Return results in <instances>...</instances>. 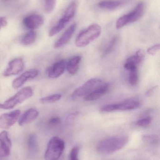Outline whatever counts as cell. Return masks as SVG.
I'll list each match as a JSON object with an SVG mask.
<instances>
[{
  "instance_id": "cell-30",
  "label": "cell",
  "mask_w": 160,
  "mask_h": 160,
  "mask_svg": "<svg viewBox=\"0 0 160 160\" xmlns=\"http://www.w3.org/2000/svg\"><path fill=\"white\" fill-rule=\"evenodd\" d=\"M116 111L115 104H110L105 105L101 108V111L105 112H110Z\"/></svg>"
},
{
  "instance_id": "cell-5",
  "label": "cell",
  "mask_w": 160,
  "mask_h": 160,
  "mask_svg": "<svg viewBox=\"0 0 160 160\" xmlns=\"http://www.w3.org/2000/svg\"><path fill=\"white\" fill-rule=\"evenodd\" d=\"M144 9V3L142 2H140L134 10L128 14L120 17L117 20L116 24V29H121L127 24L133 23L140 19L143 15Z\"/></svg>"
},
{
  "instance_id": "cell-3",
  "label": "cell",
  "mask_w": 160,
  "mask_h": 160,
  "mask_svg": "<svg viewBox=\"0 0 160 160\" xmlns=\"http://www.w3.org/2000/svg\"><path fill=\"white\" fill-rule=\"evenodd\" d=\"M65 148V143L59 137L54 136L49 141L45 154V160H58Z\"/></svg>"
},
{
  "instance_id": "cell-6",
  "label": "cell",
  "mask_w": 160,
  "mask_h": 160,
  "mask_svg": "<svg viewBox=\"0 0 160 160\" xmlns=\"http://www.w3.org/2000/svg\"><path fill=\"white\" fill-rule=\"evenodd\" d=\"M77 2L76 1L71 2L66 9L63 17L60 19L56 25L50 31L49 36L53 37L60 32L65 28L67 23L74 17L77 9Z\"/></svg>"
},
{
  "instance_id": "cell-21",
  "label": "cell",
  "mask_w": 160,
  "mask_h": 160,
  "mask_svg": "<svg viewBox=\"0 0 160 160\" xmlns=\"http://www.w3.org/2000/svg\"><path fill=\"white\" fill-rule=\"evenodd\" d=\"M37 37V34L34 31H30L22 39V43L24 46H29L34 43Z\"/></svg>"
},
{
  "instance_id": "cell-25",
  "label": "cell",
  "mask_w": 160,
  "mask_h": 160,
  "mask_svg": "<svg viewBox=\"0 0 160 160\" xmlns=\"http://www.w3.org/2000/svg\"><path fill=\"white\" fill-rule=\"evenodd\" d=\"M139 81L138 70L130 71L128 81L130 84L132 86H135L138 84Z\"/></svg>"
},
{
  "instance_id": "cell-10",
  "label": "cell",
  "mask_w": 160,
  "mask_h": 160,
  "mask_svg": "<svg viewBox=\"0 0 160 160\" xmlns=\"http://www.w3.org/2000/svg\"><path fill=\"white\" fill-rule=\"evenodd\" d=\"M44 19L38 14H32L24 18L23 23L25 27L31 30L38 29L44 24Z\"/></svg>"
},
{
  "instance_id": "cell-14",
  "label": "cell",
  "mask_w": 160,
  "mask_h": 160,
  "mask_svg": "<svg viewBox=\"0 0 160 160\" xmlns=\"http://www.w3.org/2000/svg\"><path fill=\"white\" fill-rule=\"evenodd\" d=\"M77 23H73L65 32L60 38L55 42L54 47L55 48H59L68 43L77 28Z\"/></svg>"
},
{
  "instance_id": "cell-29",
  "label": "cell",
  "mask_w": 160,
  "mask_h": 160,
  "mask_svg": "<svg viewBox=\"0 0 160 160\" xmlns=\"http://www.w3.org/2000/svg\"><path fill=\"white\" fill-rule=\"evenodd\" d=\"M160 48V45L157 44L147 49V52L150 55H155L159 51Z\"/></svg>"
},
{
  "instance_id": "cell-13",
  "label": "cell",
  "mask_w": 160,
  "mask_h": 160,
  "mask_svg": "<svg viewBox=\"0 0 160 160\" xmlns=\"http://www.w3.org/2000/svg\"><path fill=\"white\" fill-rule=\"evenodd\" d=\"M66 67V62L61 60L55 63L48 70V76L51 78H57L65 72Z\"/></svg>"
},
{
  "instance_id": "cell-9",
  "label": "cell",
  "mask_w": 160,
  "mask_h": 160,
  "mask_svg": "<svg viewBox=\"0 0 160 160\" xmlns=\"http://www.w3.org/2000/svg\"><path fill=\"white\" fill-rule=\"evenodd\" d=\"M24 68V64L21 58H16L8 63L3 75L4 77L15 76L21 72Z\"/></svg>"
},
{
  "instance_id": "cell-35",
  "label": "cell",
  "mask_w": 160,
  "mask_h": 160,
  "mask_svg": "<svg viewBox=\"0 0 160 160\" xmlns=\"http://www.w3.org/2000/svg\"><path fill=\"white\" fill-rule=\"evenodd\" d=\"M157 88V86H156L152 87V88H150V89L147 92L146 96H147V97L151 96V95L156 91Z\"/></svg>"
},
{
  "instance_id": "cell-26",
  "label": "cell",
  "mask_w": 160,
  "mask_h": 160,
  "mask_svg": "<svg viewBox=\"0 0 160 160\" xmlns=\"http://www.w3.org/2000/svg\"><path fill=\"white\" fill-rule=\"evenodd\" d=\"M56 0H45V10L47 13H50L54 10Z\"/></svg>"
},
{
  "instance_id": "cell-17",
  "label": "cell",
  "mask_w": 160,
  "mask_h": 160,
  "mask_svg": "<svg viewBox=\"0 0 160 160\" xmlns=\"http://www.w3.org/2000/svg\"><path fill=\"white\" fill-rule=\"evenodd\" d=\"M109 88V84L104 82L98 88L86 96L84 98L85 100L86 101H92L99 99L108 92Z\"/></svg>"
},
{
  "instance_id": "cell-16",
  "label": "cell",
  "mask_w": 160,
  "mask_h": 160,
  "mask_svg": "<svg viewBox=\"0 0 160 160\" xmlns=\"http://www.w3.org/2000/svg\"><path fill=\"white\" fill-rule=\"evenodd\" d=\"M128 0H104L99 2L98 6L102 9L112 10L126 4Z\"/></svg>"
},
{
  "instance_id": "cell-8",
  "label": "cell",
  "mask_w": 160,
  "mask_h": 160,
  "mask_svg": "<svg viewBox=\"0 0 160 160\" xmlns=\"http://www.w3.org/2000/svg\"><path fill=\"white\" fill-rule=\"evenodd\" d=\"M21 111L17 110L8 113L3 114L0 116V128L8 129L18 121Z\"/></svg>"
},
{
  "instance_id": "cell-31",
  "label": "cell",
  "mask_w": 160,
  "mask_h": 160,
  "mask_svg": "<svg viewBox=\"0 0 160 160\" xmlns=\"http://www.w3.org/2000/svg\"><path fill=\"white\" fill-rule=\"evenodd\" d=\"M78 115H79V112H76L71 113L67 118V122H69V123L73 122V121H74L77 118Z\"/></svg>"
},
{
  "instance_id": "cell-27",
  "label": "cell",
  "mask_w": 160,
  "mask_h": 160,
  "mask_svg": "<svg viewBox=\"0 0 160 160\" xmlns=\"http://www.w3.org/2000/svg\"><path fill=\"white\" fill-rule=\"evenodd\" d=\"M152 118L150 117H146L142 118L138 120L137 122V125L140 127H145L148 126L151 124Z\"/></svg>"
},
{
  "instance_id": "cell-15",
  "label": "cell",
  "mask_w": 160,
  "mask_h": 160,
  "mask_svg": "<svg viewBox=\"0 0 160 160\" xmlns=\"http://www.w3.org/2000/svg\"><path fill=\"white\" fill-rule=\"evenodd\" d=\"M141 102L136 98L128 99L123 102L115 104L116 111H129L135 110L139 108Z\"/></svg>"
},
{
  "instance_id": "cell-4",
  "label": "cell",
  "mask_w": 160,
  "mask_h": 160,
  "mask_svg": "<svg viewBox=\"0 0 160 160\" xmlns=\"http://www.w3.org/2000/svg\"><path fill=\"white\" fill-rule=\"evenodd\" d=\"M33 95V91L30 87L22 88L13 97L7 100L3 103H0V109L9 110L13 109L16 105L31 98Z\"/></svg>"
},
{
  "instance_id": "cell-34",
  "label": "cell",
  "mask_w": 160,
  "mask_h": 160,
  "mask_svg": "<svg viewBox=\"0 0 160 160\" xmlns=\"http://www.w3.org/2000/svg\"><path fill=\"white\" fill-rule=\"evenodd\" d=\"M8 22L6 18L5 17L0 18V30L2 28L6 27L7 25Z\"/></svg>"
},
{
  "instance_id": "cell-12",
  "label": "cell",
  "mask_w": 160,
  "mask_h": 160,
  "mask_svg": "<svg viewBox=\"0 0 160 160\" xmlns=\"http://www.w3.org/2000/svg\"><path fill=\"white\" fill-rule=\"evenodd\" d=\"M38 74L39 71L37 69H31L26 71L13 81L12 87L14 88H18L22 86L28 80L33 79L35 78Z\"/></svg>"
},
{
  "instance_id": "cell-33",
  "label": "cell",
  "mask_w": 160,
  "mask_h": 160,
  "mask_svg": "<svg viewBox=\"0 0 160 160\" xmlns=\"http://www.w3.org/2000/svg\"><path fill=\"white\" fill-rule=\"evenodd\" d=\"M61 122V120L59 117H53L49 119V123L51 126H56Z\"/></svg>"
},
{
  "instance_id": "cell-36",
  "label": "cell",
  "mask_w": 160,
  "mask_h": 160,
  "mask_svg": "<svg viewBox=\"0 0 160 160\" xmlns=\"http://www.w3.org/2000/svg\"><path fill=\"white\" fill-rule=\"evenodd\" d=\"M4 1H8V0H4Z\"/></svg>"
},
{
  "instance_id": "cell-23",
  "label": "cell",
  "mask_w": 160,
  "mask_h": 160,
  "mask_svg": "<svg viewBox=\"0 0 160 160\" xmlns=\"http://www.w3.org/2000/svg\"><path fill=\"white\" fill-rule=\"evenodd\" d=\"M62 98L61 94H54L40 99V102L42 103H53L59 100Z\"/></svg>"
},
{
  "instance_id": "cell-32",
  "label": "cell",
  "mask_w": 160,
  "mask_h": 160,
  "mask_svg": "<svg viewBox=\"0 0 160 160\" xmlns=\"http://www.w3.org/2000/svg\"><path fill=\"white\" fill-rule=\"evenodd\" d=\"M143 140L145 142L149 143L155 142L157 141V138L154 135H146L143 138Z\"/></svg>"
},
{
  "instance_id": "cell-18",
  "label": "cell",
  "mask_w": 160,
  "mask_h": 160,
  "mask_svg": "<svg viewBox=\"0 0 160 160\" xmlns=\"http://www.w3.org/2000/svg\"><path fill=\"white\" fill-rule=\"evenodd\" d=\"M39 114V112L35 109L31 108L27 110L19 118V125L23 126L31 123L37 118Z\"/></svg>"
},
{
  "instance_id": "cell-1",
  "label": "cell",
  "mask_w": 160,
  "mask_h": 160,
  "mask_svg": "<svg viewBox=\"0 0 160 160\" xmlns=\"http://www.w3.org/2000/svg\"><path fill=\"white\" fill-rule=\"evenodd\" d=\"M128 142V138L126 136H114L106 138L98 145L97 150L102 154H112L123 148Z\"/></svg>"
},
{
  "instance_id": "cell-7",
  "label": "cell",
  "mask_w": 160,
  "mask_h": 160,
  "mask_svg": "<svg viewBox=\"0 0 160 160\" xmlns=\"http://www.w3.org/2000/svg\"><path fill=\"white\" fill-rule=\"evenodd\" d=\"M103 83L102 80L98 78L91 79L80 87L77 88L72 93L71 98L74 100L82 98H85L90 93L98 88Z\"/></svg>"
},
{
  "instance_id": "cell-20",
  "label": "cell",
  "mask_w": 160,
  "mask_h": 160,
  "mask_svg": "<svg viewBox=\"0 0 160 160\" xmlns=\"http://www.w3.org/2000/svg\"><path fill=\"white\" fill-rule=\"evenodd\" d=\"M144 56L143 51L140 50L136 52L135 55H132L128 58L127 60L126 61V62L138 66V65L141 63L142 61L143 60Z\"/></svg>"
},
{
  "instance_id": "cell-28",
  "label": "cell",
  "mask_w": 160,
  "mask_h": 160,
  "mask_svg": "<svg viewBox=\"0 0 160 160\" xmlns=\"http://www.w3.org/2000/svg\"><path fill=\"white\" fill-rule=\"evenodd\" d=\"M79 148L78 147H74L72 148L70 153V160H80L79 159Z\"/></svg>"
},
{
  "instance_id": "cell-24",
  "label": "cell",
  "mask_w": 160,
  "mask_h": 160,
  "mask_svg": "<svg viewBox=\"0 0 160 160\" xmlns=\"http://www.w3.org/2000/svg\"><path fill=\"white\" fill-rule=\"evenodd\" d=\"M118 37L116 36L113 38L111 40L109 45H108L105 50L103 52V53H102V56L104 57V56H106V55H108L114 49L116 45L117 41H118Z\"/></svg>"
},
{
  "instance_id": "cell-19",
  "label": "cell",
  "mask_w": 160,
  "mask_h": 160,
  "mask_svg": "<svg viewBox=\"0 0 160 160\" xmlns=\"http://www.w3.org/2000/svg\"><path fill=\"white\" fill-rule=\"evenodd\" d=\"M81 60L80 56H75L71 58L66 64L68 72L71 75H74L78 72L80 67V64Z\"/></svg>"
},
{
  "instance_id": "cell-22",
  "label": "cell",
  "mask_w": 160,
  "mask_h": 160,
  "mask_svg": "<svg viewBox=\"0 0 160 160\" xmlns=\"http://www.w3.org/2000/svg\"><path fill=\"white\" fill-rule=\"evenodd\" d=\"M28 147L31 152H37L38 150L37 140V136L35 134H32L29 136L28 139Z\"/></svg>"
},
{
  "instance_id": "cell-11",
  "label": "cell",
  "mask_w": 160,
  "mask_h": 160,
  "mask_svg": "<svg viewBox=\"0 0 160 160\" xmlns=\"http://www.w3.org/2000/svg\"><path fill=\"white\" fill-rule=\"evenodd\" d=\"M12 143L7 132L4 131L0 133V157L6 158L10 154Z\"/></svg>"
},
{
  "instance_id": "cell-2",
  "label": "cell",
  "mask_w": 160,
  "mask_h": 160,
  "mask_svg": "<svg viewBox=\"0 0 160 160\" xmlns=\"http://www.w3.org/2000/svg\"><path fill=\"white\" fill-rule=\"evenodd\" d=\"M101 32V27L98 24L90 25L79 34L75 40V45L78 48H84L88 46L100 36Z\"/></svg>"
}]
</instances>
